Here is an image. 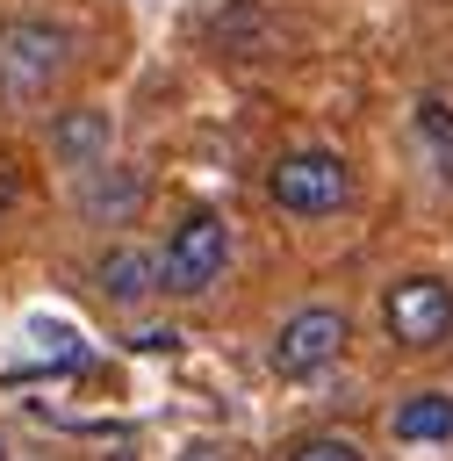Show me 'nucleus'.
<instances>
[{
	"label": "nucleus",
	"mask_w": 453,
	"mask_h": 461,
	"mask_svg": "<svg viewBox=\"0 0 453 461\" xmlns=\"http://www.w3.org/2000/svg\"><path fill=\"white\" fill-rule=\"evenodd\" d=\"M388 432H395L403 447H439V439H453V396H446V389L403 396V403L388 411Z\"/></svg>",
	"instance_id": "obj_9"
},
{
	"label": "nucleus",
	"mask_w": 453,
	"mask_h": 461,
	"mask_svg": "<svg viewBox=\"0 0 453 461\" xmlns=\"http://www.w3.org/2000/svg\"><path fill=\"white\" fill-rule=\"evenodd\" d=\"M381 324H388L395 346L431 353L439 339H453V281H439V274H403V281L381 295Z\"/></svg>",
	"instance_id": "obj_4"
},
{
	"label": "nucleus",
	"mask_w": 453,
	"mask_h": 461,
	"mask_svg": "<svg viewBox=\"0 0 453 461\" xmlns=\"http://www.w3.org/2000/svg\"><path fill=\"white\" fill-rule=\"evenodd\" d=\"M14 194H22V180H14V166H0V216L14 209Z\"/></svg>",
	"instance_id": "obj_13"
},
{
	"label": "nucleus",
	"mask_w": 453,
	"mask_h": 461,
	"mask_svg": "<svg viewBox=\"0 0 453 461\" xmlns=\"http://www.w3.org/2000/svg\"><path fill=\"white\" fill-rule=\"evenodd\" d=\"M144 209V173L137 166H93L79 173V216L86 223H129Z\"/></svg>",
	"instance_id": "obj_7"
},
{
	"label": "nucleus",
	"mask_w": 453,
	"mask_h": 461,
	"mask_svg": "<svg viewBox=\"0 0 453 461\" xmlns=\"http://www.w3.org/2000/svg\"><path fill=\"white\" fill-rule=\"evenodd\" d=\"M72 58H79V36H72L65 22H50V14H14V22H0V101H7V108L43 101V94L72 72Z\"/></svg>",
	"instance_id": "obj_1"
},
{
	"label": "nucleus",
	"mask_w": 453,
	"mask_h": 461,
	"mask_svg": "<svg viewBox=\"0 0 453 461\" xmlns=\"http://www.w3.org/2000/svg\"><path fill=\"white\" fill-rule=\"evenodd\" d=\"M93 288H101L108 303H122V310L151 303V295H158V252H151V245H115V252H101V259H93Z\"/></svg>",
	"instance_id": "obj_8"
},
{
	"label": "nucleus",
	"mask_w": 453,
	"mask_h": 461,
	"mask_svg": "<svg viewBox=\"0 0 453 461\" xmlns=\"http://www.w3.org/2000/svg\"><path fill=\"white\" fill-rule=\"evenodd\" d=\"M230 267V223L216 209H187L173 230H165V252H158V288L165 295H209Z\"/></svg>",
	"instance_id": "obj_3"
},
{
	"label": "nucleus",
	"mask_w": 453,
	"mask_h": 461,
	"mask_svg": "<svg viewBox=\"0 0 453 461\" xmlns=\"http://www.w3.org/2000/svg\"><path fill=\"white\" fill-rule=\"evenodd\" d=\"M345 339H352L345 310H331V303H309V310H295V317L273 331V346H266V367H273L280 382H302V375L331 367V360L345 353Z\"/></svg>",
	"instance_id": "obj_5"
},
{
	"label": "nucleus",
	"mask_w": 453,
	"mask_h": 461,
	"mask_svg": "<svg viewBox=\"0 0 453 461\" xmlns=\"http://www.w3.org/2000/svg\"><path fill=\"white\" fill-rule=\"evenodd\" d=\"M266 194L273 209L288 216H338L352 202V158L345 151H324V144H302V151H280L266 166Z\"/></svg>",
	"instance_id": "obj_2"
},
{
	"label": "nucleus",
	"mask_w": 453,
	"mask_h": 461,
	"mask_svg": "<svg viewBox=\"0 0 453 461\" xmlns=\"http://www.w3.org/2000/svg\"><path fill=\"white\" fill-rule=\"evenodd\" d=\"M108 151H115V115L108 108H58L50 115V158L58 166L93 173V166H108Z\"/></svg>",
	"instance_id": "obj_6"
},
{
	"label": "nucleus",
	"mask_w": 453,
	"mask_h": 461,
	"mask_svg": "<svg viewBox=\"0 0 453 461\" xmlns=\"http://www.w3.org/2000/svg\"><path fill=\"white\" fill-rule=\"evenodd\" d=\"M288 461H367V454H360V439H345V432H309V439L288 447Z\"/></svg>",
	"instance_id": "obj_11"
},
{
	"label": "nucleus",
	"mask_w": 453,
	"mask_h": 461,
	"mask_svg": "<svg viewBox=\"0 0 453 461\" xmlns=\"http://www.w3.org/2000/svg\"><path fill=\"white\" fill-rule=\"evenodd\" d=\"M180 461H230V447H223V439H187Z\"/></svg>",
	"instance_id": "obj_12"
},
{
	"label": "nucleus",
	"mask_w": 453,
	"mask_h": 461,
	"mask_svg": "<svg viewBox=\"0 0 453 461\" xmlns=\"http://www.w3.org/2000/svg\"><path fill=\"white\" fill-rule=\"evenodd\" d=\"M410 130H417V144H424V158H431V180L453 187V101L424 94V101L410 108Z\"/></svg>",
	"instance_id": "obj_10"
}]
</instances>
